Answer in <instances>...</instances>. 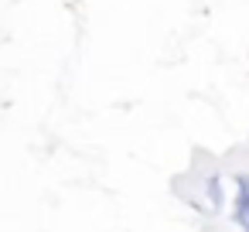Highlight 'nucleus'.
<instances>
[{
    "mask_svg": "<svg viewBox=\"0 0 249 232\" xmlns=\"http://www.w3.org/2000/svg\"><path fill=\"white\" fill-rule=\"evenodd\" d=\"M232 181H235V191H239V195H246V198H249V174H246V171H239V174H235V178H232Z\"/></svg>",
    "mask_w": 249,
    "mask_h": 232,
    "instance_id": "obj_3",
    "label": "nucleus"
},
{
    "mask_svg": "<svg viewBox=\"0 0 249 232\" xmlns=\"http://www.w3.org/2000/svg\"><path fill=\"white\" fill-rule=\"evenodd\" d=\"M201 191H205L212 212H222V208H225V191H222V178H218V174H208L205 184H201Z\"/></svg>",
    "mask_w": 249,
    "mask_h": 232,
    "instance_id": "obj_1",
    "label": "nucleus"
},
{
    "mask_svg": "<svg viewBox=\"0 0 249 232\" xmlns=\"http://www.w3.org/2000/svg\"><path fill=\"white\" fill-rule=\"evenodd\" d=\"M232 222L242 225V229L249 225V198L239 195V191H235V201H232Z\"/></svg>",
    "mask_w": 249,
    "mask_h": 232,
    "instance_id": "obj_2",
    "label": "nucleus"
},
{
    "mask_svg": "<svg viewBox=\"0 0 249 232\" xmlns=\"http://www.w3.org/2000/svg\"><path fill=\"white\" fill-rule=\"evenodd\" d=\"M242 232H249V225H246V229H242Z\"/></svg>",
    "mask_w": 249,
    "mask_h": 232,
    "instance_id": "obj_4",
    "label": "nucleus"
}]
</instances>
